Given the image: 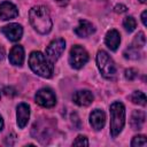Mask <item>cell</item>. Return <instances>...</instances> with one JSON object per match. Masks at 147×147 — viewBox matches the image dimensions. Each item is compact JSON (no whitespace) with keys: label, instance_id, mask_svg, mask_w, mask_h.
<instances>
[{"label":"cell","instance_id":"cell-4","mask_svg":"<svg viewBox=\"0 0 147 147\" xmlns=\"http://www.w3.org/2000/svg\"><path fill=\"white\" fill-rule=\"evenodd\" d=\"M96 64L101 75L107 79H114L116 76V65L109 54L105 51H99L96 53Z\"/></svg>","mask_w":147,"mask_h":147},{"label":"cell","instance_id":"cell-18","mask_svg":"<svg viewBox=\"0 0 147 147\" xmlns=\"http://www.w3.org/2000/svg\"><path fill=\"white\" fill-rule=\"evenodd\" d=\"M145 44H146V37H145V33L140 31V32H138V33L136 34V37L133 38V41H132L131 47L137 48V49H140V48H142V47L145 46Z\"/></svg>","mask_w":147,"mask_h":147},{"label":"cell","instance_id":"cell-2","mask_svg":"<svg viewBox=\"0 0 147 147\" xmlns=\"http://www.w3.org/2000/svg\"><path fill=\"white\" fill-rule=\"evenodd\" d=\"M29 65H30L31 70L40 77L51 78L53 76V72H54L53 63L41 52L34 51L30 54Z\"/></svg>","mask_w":147,"mask_h":147},{"label":"cell","instance_id":"cell-21","mask_svg":"<svg viewBox=\"0 0 147 147\" xmlns=\"http://www.w3.org/2000/svg\"><path fill=\"white\" fill-rule=\"evenodd\" d=\"M124 56L126 57V59H131V60H138L139 57H140V53L138 52V49L137 48H133V47H129V49H126L125 51V53H124Z\"/></svg>","mask_w":147,"mask_h":147},{"label":"cell","instance_id":"cell-7","mask_svg":"<svg viewBox=\"0 0 147 147\" xmlns=\"http://www.w3.org/2000/svg\"><path fill=\"white\" fill-rule=\"evenodd\" d=\"M64 48H65V41H64V39H62V38L54 39L53 41L49 42V45L46 48V57L52 63H54L62 55Z\"/></svg>","mask_w":147,"mask_h":147},{"label":"cell","instance_id":"cell-1","mask_svg":"<svg viewBox=\"0 0 147 147\" xmlns=\"http://www.w3.org/2000/svg\"><path fill=\"white\" fill-rule=\"evenodd\" d=\"M29 20L32 28L40 34H46L52 30L53 22L49 11L44 6H34L30 9Z\"/></svg>","mask_w":147,"mask_h":147},{"label":"cell","instance_id":"cell-29","mask_svg":"<svg viewBox=\"0 0 147 147\" xmlns=\"http://www.w3.org/2000/svg\"><path fill=\"white\" fill-rule=\"evenodd\" d=\"M2 127H3V119H2V117L0 115V131L2 130Z\"/></svg>","mask_w":147,"mask_h":147},{"label":"cell","instance_id":"cell-13","mask_svg":"<svg viewBox=\"0 0 147 147\" xmlns=\"http://www.w3.org/2000/svg\"><path fill=\"white\" fill-rule=\"evenodd\" d=\"M106 123V115L101 109H94L90 115V124L96 131L101 130Z\"/></svg>","mask_w":147,"mask_h":147},{"label":"cell","instance_id":"cell-12","mask_svg":"<svg viewBox=\"0 0 147 147\" xmlns=\"http://www.w3.org/2000/svg\"><path fill=\"white\" fill-rule=\"evenodd\" d=\"M74 31L79 38H87L88 36H91L95 32V28L91 22H88L86 20H80Z\"/></svg>","mask_w":147,"mask_h":147},{"label":"cell","instance_id":"cell-14","mask_svg":"<svg viewBox=\"0 0 147 147\" xmlns=\"http://www.w3.org/2000/svg\"><path fill=\"white\" fill-rule=\"evenodd\" d=\"M9 62L13 65L21 67L24 62V49L21 45H15L9 52Z\"/></svg>","mask_w":147,"mask_h":147},{"label":"cell","instance_id":"cell-8","mask_svg":"<svg viewBox=\"0 0 147 147\" xmlns=\"http://www.w3.org/2000/svg\"><path fill=\"white\" fill-rule=\"evenodd\" d=\"M1 31L10 41H18L23 34V28L17 23H10L8 25H5Z\"/></svg>","mask_w":147,"mask_h":147},{"label":"cell","instance_id":"cell-22","mask_svg":"<svg viewBox=\"0 0 147 147\" xmlns=\"http://www.w3.org/2000/svg\"><path fill=\"white\" fill-rule=\"evenodd\" d=\"M74 146H88V140L85 136H78L74 142H72Z\"/></svg>","mask_w":147,"mask_h":147},{"label":"cell","instance_id":"cell-27","mask_svg":"<svg viewBox=\"0 0 147 147\" xmlns=\"http://www.w3.org/2000/svg\"><path fill=\"white\" fill-rule=\"evenodd\" d=\"M146 15H147V11L145 10V11H142V14H141V22H142V24L146 26L147 25V23H146Z\"/></svg>","mask_w":147,"mask_h":147},{"label":"cell","instance_id":"cell-20","mask_svg":"<svg viewBox=\"0 0 147 147\" xmlns=\"http://www.w3.org/2000/svg\"><path fill=\"white\" fill-rule=\"evenodd\" d=\"M147 145V140L146 137L144 134H138L134 136L132 141H131V146L132 147H138V146H146Z\"/></svg>","mask_w":147,"mask_h":147},{"label":"cell","instance_id":"cell-17","mask_svg":"<svg viewBox=\"0 0 147 147\" xmlns=\"http://www.w3.org/2000/svg\"><path fill=\"white\" fill-rule=\"evenodd\" d=\"M130 99H131V101H132L133 103H136V105H139V106H142V107L146 106V95H145V93L141 92V91H134V92L131 94Z\"/></svg>","mask_w":147,"mask_h":147},{"label":"cell","instance_id":"cell-26","mask_svg":"<svg viewBox=\"0 0 147 147\" xmlns=\"http://www.w3.org/2000/svg\"><path fill=\"white\" fill-rule=\"evenodd\" d=\"M5 94H6V95H10V94H11V95H15L16 92H15V90H14L13 87H6V88H5Z\"/></svg>","mask_w":147,"mask_h":147},{"label":"cell","instance_id":"cell-19","mask_svg":"<svg viewBox=\"0 0 147 147\" xmlns=\"http://www.w3.org/2000/svg\"><path fill=\"white\" fill-rule=\"evenodd\" d=\"M123 26L127 32H132L137 26V22L132 16H126L123 20Z\"/></svg>","mask_w":147,"mask_h":147},{"label":"cell","instance_id":"cell-25","mask_svg":"<svg viewBox=\"0 0 147 147\" xmlns=\"http://www.w3.org/2000/svg\"><path fill=\"white\" fill-rule=\"evenodd\" d=\"M56 5H59V6H61V7H64V6H67L68 3H69V1L70 0H53Z\"/></svg>","mask_w":147,"mask_h":147},{"label":"cell","instance_id":"cell-24","mask_svg":"<svg viewBox=\"0 0 147 147\" xmlns=\"http://www.w3.org/2000/svg\"><path fill=\"white\" fill-rule=\"evenodd\" d=\"M114 10H115V13H117V14H122V13H125V11L127 10V7L124 6V5H122V3H119V5H116V6L114 7Z\"/></svg>","mask_w":147,"mask_h":147},{"label":"cell","instance_id":"cell-3","mask_svg":"<svg viewBox=\"0 0 147 147\" xmlns=\"http://www.w3.org/2000/svg\"><path fill=\"white\" fill-rule=\"evenodd\" d=\"M125 124V107L122 102H114L110 106V134L116 138Z\"/></svg>","mask_w":147,"mask_h":147},{"label":"cell","instance_id":"cell-9","mask_svg":"<svg viewBox=\"0 0 147 147\" xmlns=\"http://www.w3.org/2000/svg\"><path fill=\"white\" fill-rule=\"evenodd\" d=\"M30 118V107L28 103H20L16 110V123L20 129H24Z\"/></svg>","mask_w":147,"mask_h":147},{"label":"cell","instance_id":"cell-15","mask_svg":"<svg viewBox=\"0 0 147 147\" xmlns=\"http://www.w3.org/2000/svg\"><path fill=\"white\" fill-rule=\"evenodd\" d=\"M105 42L107 45V47L110 49V51H116L119 46V42H121V34L117 30L113 29V30H109L105 37Z\"/></svg>","mask_w":147,"mask_h":147},{"label":"cell","instance_id":"cell-5","mask_svg":"<svg viewBox=\"0 0 147 147\" xmlns=\"http://www.w3.org/2000/svg\"><path fill=\"white\" fill-rule=\"evenodd\" d=\"M88 61V53L80 45H75L70 49L69 54V63L74 69L83 68Z\"/></svg>","mask_w":147,"mask_h":147},{"label":"cell","instance_id":"cell-10","mask_svg":"<svg viewBox=\"0 0 147 147\" xmlns=\"http://www.w3.org/2000/svg\"><path fill=\"white\" fill-rule=\"evenodd\" d=\"M17 16H18V9L14 3L9 1H3L0 3V18L2 21H9Z\"/></svg>","mask_w":147,"mask_h":147},{"label":"cell","instance_id":"cell-30","mask_svg":"<svg viewBox=\"0 0 147 147\" xmlns=\"http://www.w3.org/2000/svg\"><path fill=\"white\" fill-rule=\"evenodd\" d=\"M139 1H140L141 3H145V2H146V0H139Z\"/></svg>","mask_w":147,"mask_h":147},{"label":"cell","instance_id":"cell-6","mask_svg":"<svg viewBox=\"0 0 147 147\" xmlns=\"http://www.w3.org/2000/svg\"><path fill=\"white\" fill-rule=\"evenodd\" d=\"M34 100L39 106L45 108H52L56 103V96L49 87H44L37 91L34 95Z\"/></svg>","mask_w":147,"mask_h":147},{"label":"cell","instance_id":"cell-16","mask_svg":"<svg viewBox=\"0 0 147 147\" xmlns=\"http://www.w3.org/2000/svg\"><path fill=\"white\" fill-rule=\"evenodd\" d=\"M145 113L141 110H133L132 115H131V119H130V124L131 127L133 130H140L145 123Z\"/></svg>","mask_w":147,"mask_h":147},{"label":"cell","instance_id":"cell-28","mask_svg":"<svg viewBox=\"0 0 147 147\" xmlns=\"http://www.w3.org/2000/svg\"><path fill=\"white\" fill-rule=\"evenodd\" d=\"M5 49H3V47L2 46H0V61H2L3 59H5Z\"/></svg>","mask_w":147,"mask_h":147},{"label":"cell","instance_id":"cell-31","mask_svg":"<svg viewBox=\"0 0 147 147\" xmlns=\"http://www.w3.org/2000/svg\"><path fill=\"white\" fill-rule=\"evenodd\" d=\"M0 95H1V93H0Z\"/></svg>","mask_w":147,"mask_h":147},{"label":"cell","instance_id":"cell-11","mask_svg":"<svg viewBox=\"0 0 147 147\" xmlns=\"http://www.w3.org/2000/svg\"><path fill=\"white\" fill-rule=\"evenodd\" d=\"M93 99H94V96H93L92 92L88 90H79V91L75 92V94L72 96L74 102L82 107H86V106L91 105L93 102Z\"/></svg>","mask_w":147,"mask_h":147},{"label":"cell","instance_id":"cell-23","mask_svg":"<svg viewBox=\"0 0 147 147\" xmlns=\"http://www.w3.org/2000/svg\"><path fill=\"white\" fill-rule=\"evenodd\" d=\"M136 77H137V71L134 69L130 68V69H126L125 70V78L127 80H133Z\"/></svg>","mask_w":147,"mask_h":147}]
</instances>
